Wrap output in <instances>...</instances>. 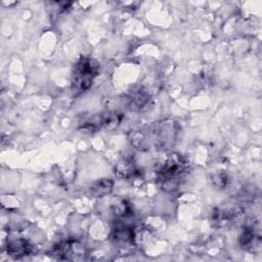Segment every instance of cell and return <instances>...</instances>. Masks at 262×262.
<instances>
[{
  "instance_id": "cell-1",
  "label": "cell",
  "mask_w": 262,
  "mask_h": 262,
  "mask_svg": "<svg viewBox=\"0 0 262 262\" xmlns=\"http://www.w3.org/2000/svg\"><path fill=\"white\" fill-rule=\"evenodd\" d=\"M180 127L173 120H162L138 128L130 135L133 146L141 150H164L172 147L178 138Z\"/></svg>"
},
{
  "instance_id": "cell-2",
  "label": "cell",
  "mask_w": 262,
  "mask_h": 262,
  "mask_svg": "<svg viewBox=\"0 0 262 262\" xmlns=\"http://www.w3.org/2000/svg\"><path fill=\"white\" fill-rule=\"evenodd\" d=\"M189 171V162L180 154H172L157 170L156 182L164 191H175L185 182Z\"/></svg>"
},
{
  "instance_id": "cell-3",
  "label": "cell",
  "mask_w": 262,
  "mask_h": 262,
  "mask_svg": "<svg viewBox=\"0 0 262 262\" xmlns=\"http://www.w3.org/2000/svg\"><path fill=\"white\" fill-rule=\"evenodd\" d=\"M99 62L88 56H81L74 64L71 75V87L75 93L87 91L99 75Z\"/></svg>"
},
{
  "instance_id": "cell-4",
  "label": "cell",
  "mask_w": 262,
  "mask_h": 262,
  "mask_svg": "<svg viewBox=\"0 0 262 262\" xmlns=\"http://www.w3.org/2000/svg\"><path fill=\"white\" fill-rule=\"evenodd\" d=\"M124 116L118 112H103L91 116L81 123V130L87 132H96L100 129L108 131L116 129L122 122Z\"/></svg>"
},
{
  "instance_id": "cell-5",
  "label": "cell",
  "mask_w": 262,
  "mask_h": 262,
  "mask_svg": "<svg viewBox=\"0 0 262 262\" xmlns=\"http://www.w3.org/2000/svg\"><path fill=\"white\" fill-rule=\"evenodd\" d=\"M48 255L59 260H82L86 255V249L77 239H67L54 245Z\"/></svg>"
},
{
  "instance_id": "cell-6",
  "label": "cell",
  "mask_w": 262,
  "mask_h": 262,
  "mask_svg": "<svg viewBox=\"0 0 262 262\" xmlns=\"http://www.w3.org/2000/svg\"><path fill=\"white\" fill-rule=\"evenodd\" d=\"M239 246L246 251H256L260 249L261 235L255 225H246L238 238Z\"/></svg>"
},
{
  "instance_id": "cell-7",
  "label": "cell",
  "mask_w": 262,
  "mask_h": 262,
  "mask_svg": "<svg viewBox=\"0 0 262 262\" xmlns=\"http://www.w3.org/2000/svg\"><path fill=\"white\" fill-rule=\"evenodd\" d=\"M149 94L141 88L131 90L126 97L127 107L132 111H143L149 105Z\"/></svg>"
},
{
  "instance_id": "cell-8",
  "label": "cell",
  "mask_w": 262,
  "mask_h": 262,
  "mask_svg": "<svg viewBox=\"0 0 262 262\" xmlns=\"http://www.w3.org/2000/svg\"><path fill=\"white\" fill-rule=\"evenodd\" d=\"M34 252V246L24 238L11 241L7 245V253L15 258L31 255Z\"/></svg>"
},
{
  "instance_id": "cell-9",
  "label": "cell",
  "mask_w": 262,
  "mask_h": 262,
  "mask_svg": "<svg viewBox=\"0 0 262 262\" xmlns=\"http://www.w3.org/2000/svg\"><path fill=\"white\" fill-rule=\"evenodd\" d=\"M114 186V182L111 179H99L93 182L88 187V194L91 198H101L108 194Z\"/></svg>"
},
{
  "instance_id": "cell-10",
  "label": "cell",
  "mask_w": 262,
  "mask_h": 262,
  "mask_svg": "<svg viewBox=\"0 0 262 262\" xmlns=\"http://www.w3.org/2000/svg\"><path fill=\"white\" fill-rule=\"evenodd\" d=\"M116 173L121 178H132L137 174V169L135 165L130 161H122L118 163L116 167Z\"/></svg>"
}]
</instances>
